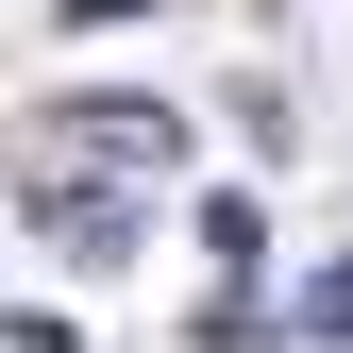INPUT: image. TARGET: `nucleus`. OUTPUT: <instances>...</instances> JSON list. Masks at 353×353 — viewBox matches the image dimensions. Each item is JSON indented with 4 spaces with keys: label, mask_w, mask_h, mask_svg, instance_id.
<instances>
[{
    "label": "nucleus",
    "mask_w": 353,
    "mask_h": 353,
    "mask_svg": "<svg viewBox=\"0 0 353 353\" xmlns=\"http://www.w3.org/2000/svg\"><path fill=\"white\" fill-rule=\"evenodd\" d=\"M303 336H353V270H320V286H303Z\"/></svg>",
    "instance_id": "7ed1b4c3"
},
{
    "label": "nucleus",
    "mask_w": 353,
    "mask_h": 353,
    "mask_svg": "<svg viewBox=\"0 0 353 353\" xmlns=\"http://www.w3.org/2000/svg\"><path fill=\"white\" fill-rule=\"evenodd\" d=\"M202 252H219V270H236V303H252V270H270V219H252V202H219V219H202Z\"/></svg>",
    "instance_id": "f03ea898"
},
{
    "label": "nucleus",
    "mask_w": 353,
    "mask_h": 353,
    "mask_svg": "<svg viewBox=\"0 0 353 353\" xmlns=\"http://www.w3.org/2000/svg\"><path fill=\"white\" fill-rule=\"evenodd\" d=\"M68 135H84V152H118V168H168V152H185V118L135 101V84H101V101H68Z\"/></svg>",
    "instance_id": "f257e3e1"
}]
</instances>
